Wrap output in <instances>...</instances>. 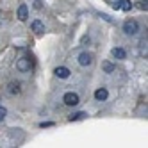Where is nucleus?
I'll list each match as a JSON object with an SVG mask.
<instances>
[{"instance_id":"nucleus-5","label":"nucleus","mask_w":148,"mask_h":148,"mask_svg":"<svg viewBox=\"0 0 148 148\" xmlns=\"http://www.w3.org/2000/svg\"><path fill=\"white\" fill-rule=\"evenodd\" d=\"M7 95H11V97H16V95H20V91H22V88H20V82H9L7 88H5Z\"/></svg>"},{"instance_id":"nucleus-17","label":"nucleus","mask_w":148,"mask_h":148,"mask_svg":"<svg viewBox=\"0 0 148 148\" xmlns=\"http://www.w3.org/2000/svg\"><path fill=\"white\" fill-rule=\"evenodd\" d=\"M52 125H54L52 121H43V123H39V127H52Z\"/></svg>"},{"instance_id":"nucleus-3","label":"nucleus","mask_w":148,"mask_h":148,"mask_svg":"<svg viewBox=\"0 0 148 148\" xmlns=\"http://www.w3.org/2000/svg\"><path fill=\"white\" fill-rule=\"evenodd\" d=\"M16 68L20 71H30V68H32V61H30V57H20L16 61Z\"/></svg>"},{"instance_id":"nucleus-11","label":"nucleus","mask_w":148,"mask_h":148,"mask_svg":"<svg viewBox=\"0 0 148 148\" xmlns=\"http://www.w3.org/2000/svg\"><path fill=\"white\" fill-rule=\"evenodd\" d=\"M120 9L129 13L130 9H132V2H130V0H120Z\"/></svg>"},{"instance_id":"nucleus-13","label":"nucleus","mask_w":148,"mask_h":148,"mask_svg":"<svg viewBox=\"0 0 148 148\" xmlns=\"http://www.w3.org/2000/svg\"><path fill=\"white\" fill-rule=\"evenodd\" d=\"M103 71L105 73H112L114 71V64H111V62H103Z\"/></svg>"},{"instance_id":"nucleus-1","label":"nucleus","mask_w":148,"mask_h":148,"mask_svg":"<svg viewBox=\"0 0 148 148\" xmlns=\"http://www.w3.org/2000/svg\"><path fill=\"white\" fill-rule=\"evenodd\" d=\"M137 30H139V23H137L136 20H127V22L123 23V32H125L127 36L137 34Z\"/></svg>"},{"instance_id":"nucleus-14","label":"nucleus","mask_w":148,"mask_h":148,"mask_svg":"<svg viewBox=\"0 0 148 148\" xmlns=\"http://www.w3.org/2000/svg\"><path fill=\"white\" fill-rule=\"evenodd\" d=\"M5 114H7V109L5 107H0V121L5 118Z\"/></svg>"},{"instance_id":"nucleus-16","label":"nucleus","mask_w":148,"mask_h":148,"mask_svg":"<svg viewBox=\"0 0 148 148\" xmlns=\"http://www.w3.org/2000/svg\"><path fill=\"white\" fill-rule=\"evenodd\" d=\"M137 5H139V9H143V11H146V7H148V5H146V0H141Z\"/></svg>"},{"instance_id":"nucleus-12","label":"nucleus","mask_w":148,"mask_h":148,"mask_svg":"<svg viewBox=\"0 0 148 148\" xmlns=\"http://www.w3.org/2000/svg\"><path fill=\"white\" fill-rule=\"evenodd\" d=\"M86 112H75V114H71L70 116V121H77V120H82V118H86Z\"/></svg>"},{"instance_id":"nucleus-8","label":"nucleus","mask_w":148,"mask_h":148,"mask_svg":"<svg viewBox=\"0 0 148 148\" xmlns=\"http://www.w3.org/2000/svg\"><path fill=\"white\" fill-rule=\"evenodd\" d=\"M30 29H32L36 34H41V32H45V25H43V22H39V20H34V22L30 23Z\"/></svg>"},{"instance_id":"nucleus-6","label":"nucleus","mask_w":148,"mask_h":148,"mask_svg":"<svg viewBox=\"0 0 148 148\" xmlns=\"http://www.w3.org/2000/svg\"><path fill=\"white\" fill-rule=\"evenodd\" d=\"M54 73H56V77H59V79H68V77L71 75V71H70L66 66H59V68H56Z\"/></svg>"},{"instance_id":"nucleus-2","label":"nucleus","mask_w":148,"mask_h":148,"mask_svg":"<svg viewBox=\"0 0 148 148\" xmlns=\"http://www.w3.org/2000/svg\"><path fill=\"white\" fill-rule=\"evenodd\" d=\"M62 102H64L66 105H70V107H75V105H79L80 98H79V95H77V93L68 91V93H64V97H62Z\"/></svg>"},{"instance_id":"nucleus-9","label":"nucleus","mask_w":148,"mask_h":148,"mask_svg":"<svg viewBox=\"0 0 148 148\" xmlns=\"http://www.w3.org/2000/svg\"><path fill=\"white\" fill-rule=\"evenodd\" d=\"M18 18L22 20V22H25V20L29 18V7L25 4H22V5L18 7Z\"/></svg>"},{"instance_id":"nucleus-10","label":"nucleus","mask_w":148,"mask_h":148,"mask_svg":"<svg viewBox=\"0 0 148 148\" xmlns=\"http://www.w3.org/2000/svg\"><path fill=\"white\" fill-rule=\"evenodd\" d=\"M111 54L116 57V59H127V52L121 48V47H116V48H112V52Z\"/></svg>"},{"instance_id":"nucleus-7","label":"nucleus","mask_w":148,"mask_h":148,"mask_svg":"<svg viewBox=\"0 0 148 148\" xmlns=\"http://www.w3.org/2000/svg\"><path fill=\"white\" fill-rule=\"evenodd\" d=\"M109 97V91L105 89V88H98L97 91H95V98H97L98 102H103V100H107Z\"/></svg>"},{"instance_id":"nucleus-4","label":"nucleus","mask_w":148,"mask_h":148,"mask_svg":"<svg viewBox=\"0 0 148 148\" xmlns=\"http://www.w3.org/2000/svg\"><path fill=\"white\" fill-rule=\"evenodd\" d=\"M77 59H79L80 66H91L93 64V54H89V52H80Z\"/></svg>"},{"instance_id":"nucleus-15","label":"nucleus","mask_w":148,"mask_h":148,"mask_svg":"<svg viewBox=\"0 0 148 148\" xmlns=\"http://www.w3.org/2000/svg\"><path fill=\"white\" fill-rule=\"evenodd\" d=\"M34 7L41 9V7H43V0H34Z\"/></svg>"}]
</instances>
